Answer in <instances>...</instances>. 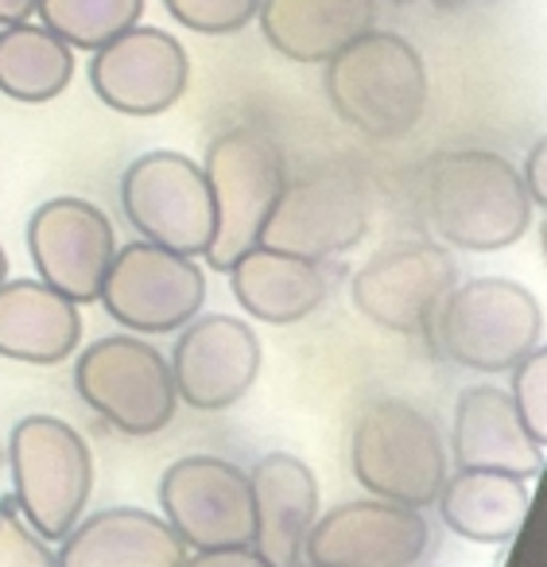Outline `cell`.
Masks as SVG:
<instances>
[{
    "label": "cell",
    "mask_w": 547,
    "mask_h": 567,
    "mask_svg": "<svg viewBox=\"0 0 547 567\" xmlns=\"http://www.w3.org/2000/svg\"><path fill=\"white\" fill-rule=\"evenodd\" d=\"M322 90L338 121L369 141H400L427 113L431 79L412 40L369 28L322 63Z\"/></svg>",
    "instance_id": "6da1fadb"
},
{
    "label": "cell",
    "mask_w": 547,
    "mask_h": 567,
    "mask_svg": "<svg viewBox=\"0 0 547 567\" xmlns=\"http://www.w3.org/2000/svg\"><path fill=\"white\" fill-rule=\"evenodd\" d=\"M431 229L462 252H497L531 229L520 167L489 148L438 152L427 164Z\"/></svg>",
    "instance_id": "7a4b0ae2"
},
{
    "label": "cell",
    "mask_w": 547,
    "mask_h": 567,
    "mask_svg": "<svg viewBox=\"0 0 547 567\" xmlns=\"http://www.w3.org/2000/svg\"><path fill=\"white\" fill-rule=\"evenodd\" d=\"M427 339L446 362L497 378L544 350V303L520 280L477 276L454 284Z\"/></svg>",
    "instance_id": "3957f363"
},
{
    "label": "cell",
    "mask_w": 547,
    "mask_h": 567,
    "mask_svg": "<svg viewBox=\"0 0 547 567\" xmlns=\"http://www.w3.org/2000/svg\"><path fill=\"white\" fill-rule=\"evenodd\" d=\"M12 502L40 540L59 544L94 494V451L86 435L59 416H24L9 435Z\"/></svg>",
    "instance_id": "277c9868"
},
{
    "label": "cell",
    "mask_w": 547,
    "mask_h": 567,
    "mask_svg": "<svg viewBox=\"0 0 547 567\" xmlns=\"http://www.w3.org/2000/svg\"><path fill=\"white\" fill-rule=\"evenodd\" d=\"M350 466L369 497L431 509L451 474V451L427 412L384 396L353 424Z\"/></svg>",
    "instance_id": "5b68a950"
},
{
    "label": "cell",
    "mask_w": 547,
    "mask_h": 567,
    "mask_svg": "<svg viewBox=\"0 0 547 567\" xmlns=\"http://www.w3.org/2000/svg\"><path fill=\"white\" fill-rule=\"evenodd\" d=\"M203 175L210 183L214 210H218V229H214V241L203 260L226 272L241 252H249L260 241V229H265L276 198L288 187V167H283V152L272 136L252 125H237L210 141Z\"/></svg>",
    "instance_id": "8992f818"
},
{
    "label": "cell",
    "mask_w": 547,
    "mask_h": 567,
    "mask_svg": "<svg viewBox=\"0 0 547 567\" xmlns=\"http://www.w3.org/2000/svg\"><path fill=\"white\" fill-rule=\"evenodd\" d=\"M79 396L121 435H156L179 412L172 365L141 334H105L74 362Z\"/></svg>",
    "instance_id": "52a82bcc"
},
{
    "label": "cell",
    "mask_w": 547,
    "mask_h": 567,
    "mask_svg": "<svg viewBox=\"0 0 547 567\" xmlns=\"http://www.w3.org/2000/svg\"><path fill=\"white\" fill-rule=\"evenodd\" d=\"M121 210L141 241L164 245L183 257H206L218 229L203 164L172 148L136 156L121 175Z\"/></svg>",
    "instance_id": "ba28073f"
},
{
    "label": "cell",
    "mask_w": 547,
    "mask_h": 567,
    "mask_svg": "<svg viewBox=\"0 0 547 567\" xmlns=\"http://www.w3.org/2000/svg\"><path fill=\"white\" fill-rule=\"evenodd\" d=\"M458 284V260L427 237H407L376 249L353 272L350 300L365 323L389 334H431L438 308Z\"/></svg>",
    "instance_id": "9c48e42d"
},
{
    "label": "cell",
    "mask_w": 547,
    "mask_h": 567,
    "mask_svg": "<svg viewBox=\"0 0 547 567\" xmlns=\"http://www.w3.org/2000/svg\"><path fill=\"white\" fill-rule=\"evenodd\" d=\"M97 303L133 334H172L203 311L206 272L198 257L152 241H128L113 252Z\"/></svg>",
    "instance_id": "30bf717a"
},
{
    "label": "cell",
    "mask_w": 547,
    "mask_h": 567,
    "mask_svg": "<svg viewBox=\"0 0 547 567\" xmlns=\"http://www.w3.org/2000/svg\"><path fill=\"white\" fill-rule=\"evenodd\" d=\"M159 509L190 551L252 544L249 474L218 455H183L159 478Z\"/></svg>",
    "instance_id": "8fae6325"
},
{
    "label": "cell",
    "mask_w": 547,
    "mask_h": 567,
    "mask_svg": "<svg viewBox=\"0 0 547 567\" xmlns=\"http://www.w3.org/2000/svg\"><path fill=\"white\" fill-rule=\"evenodd\" d=\"M369 229V190L350 172H322L283 187L260 241L303 260H334L358 249Z\"/></svg>",
    "instance_id": "7c38bea8"
},
{
    "label": "cell",
    "mask_w": 547,
    "mask_h": 567,
    "mask_svg": "<svg viewBox=\"0 0 547 567\" xmlns=\"http://www.w3.org/2000/svg\"><path fill=\"white\" fill-rule=\"evenodd\" d=\"M28 252L48 288L82 303H97L110 260L117 252V229L110 214L90 198H48L28 218Z\"/></svg>",
    "instance_id": "4fadbf2b"
},
{
    "label": "cell",
    "mask_w": 547,
    "mask_h": 567,
    "mask_svg": "<svg viewBox=\"0 0 547 567\" xmlns=\"http://www.w3.org/2000/svg\"><path fill=\"white\" fill-rule=\"evenodd\" d=\"M190 86V55L172 32L133 24L90 51V90L121 117H159L175 110Z\"/></svg>",
    "instance_id": "5bb4252c"
},
{
    "label": "cell",
    "mask_w": 547,
    "mask_h": 567,
    "mask_svg": "<svg viewBox=\"0 0 547 567\" xmlns=\"http://www.w3.org/2000/svg\"><path fill=\"white\" fill-rule=\"evenodd\" d=\"M431 548L423 509L361 497L319 513L303 540L311 567H415Z\"/></svg>",
    "instance_id": "9a60e30c"
},
{
    "label": "cell",
    "mask_w": 547,
    "mask_h": 567,
    "mask_svg": "<svg viewBox=\"0 0 547 567\" xmlns=\"http://www.w3.org/2000/svg\"><path fill=\"white\" fill-rule=\"evenodd\" d=\"M175 396L195 412H226L245 401L260 373V339L237 316H195L179 327L167 358Z\"/></svg>",
    "instance_id": "2e32d148"
},
{
    "label": "cell",
    "mask_w": 547,
    "mask_h": 567,
    "mask_svg": "<svg viewBox=\"0 0 547 567\" xmlns=\"http://www.w3.org/2000/svg\"><path fill=\"white\" fill-rule=\"evenodd\" d=\"M252 548L272 567L303 564V540L319 517V478L291 451H268L249 471Z\"/></svg>",
    "instance_id": "e0dca14e"
},
{
    "label": "cell",
    "mask_w": 547,
    "mask_h": 567,
    "mask_svg": "<svg viewBox=\"0 0 547 567\" xmlns=\"http://www.w3.org/2000/svg\"><path fill=\"white\" fill-rule=\"evenodd\" d=\"M451 455L462 471H500L531 482L544 471V443L524 427L508 389L469 385L454 404Z\"/></svg>",
    "instance_id": "ac0fdd59"
},
{
    "label": "cell",
    "mask_w": 547,
    "mask_h": 567,
    "mask_svg": "<svg viewBox=\"0 0 547 567\" xmlns=\"http://www.w3.org/2000/svg\"><path fill=\"white\" fill-rule=\"evenodd\" d=\"M183 540L164 517L136 505L90 513L59 540L55 567H179Z\"/></svg>",
    "instance_id": "d6986e66"
},
{
    "label": "cell",
    "mask_w": 547,
    "mask_h": 567,
    "mask_svg": "<svg viewBox=\"0 0 547 567\" xmlns=\"http://www.w3.org/2000/svg\"><path fill=\"white\" fill-rule=\"evenodd\" d=\"M226 272L234 300L241 303L245 316L268 327L303 323L307 316H314L322 308L330 288L322 265L291 257V252L280 249H268V245H252Z\"/></svg>",
    "instance_id": "ffe728a7"
},
{
    "label": "cell",
    "mask_w": 547,
    "mask_h": 567,
    "mask_svg": "<svg viewBox=\"0 0 547 567\" xmlns=\"http://www.w3.org/2000/svg\"><path fill=\"white\" fill-rule=\"evenodd\" d=\"M257 24L276 55L311 66L376 28V0H260Z\"/></svg>",
    "instance_id": "44dd1931"
},
{
    "label": "cell",
    "mask_w": 547,
    "mask_h": 567,
    "mask_svg": "<svg viewBox=\"0 0 547 567\" xmlns=\"http://www.w3.org/2000/svg\"><path fill=\"white\" fill-rule=\"evenodd\" d=\"M82 311L43 280L0 284V358L28 365H59L79 354Z\"/></svg>",
    "instance_id": "7402d4cb"
},
{
    "label": "cell",
    "mask_w": 547,
    "mask_h": 567,
    "mask_svg": "<svg viewBox=\"0 0 547 567\" xmlns=\"http://www.w3.org/2000/svg\"><path fill=\"white\" fill-rule=\"evenodd\" d=\"M438 517L469 544H508L531 509V486L500 471H454L435 497Z\"/></svg>",
    "instance_id": "603a6c76"
},
{
    "label": "cell",
    "mask_w": 547,
    "mask_h": 567,
    "mask_svg": "<svg viewBox=\"0 0 547 567\" xmlns=\"http://www.w3.org/2000/svg\"><path fill=\"white\" fill-rule=\"evenodd\" d=\"M74 79V48L35 20L0 28V94L20 105L55 102Z\"/></svg>",
    "instance_id": "cb8c5ba5"
},
{
    "label": "cell",
    "mask_w": 547,
    "mask_h": 567,
    "mask_svg": "<svg viewBox=\"0 0 547 567\" xmlns=\"http://www.w3.org/2000/svg\"><path fill=\"white\" fill-rule=\"evenodd\" d=\"M35 17L66 48L97 51L133 24H141L144 0H40Z\"/></svg>",
    "instance_id": "d4e9b609"
},
{
    "label": "cell",
    "mask_w": 547,
    "mask_h": 567,
    "mask_svg": "<svg viewBox=\"0 0 547 567\" xmlns=\"http://www.w3.org/2000/svg\"><path fill=\"white\" fill-rule=\"evenodd\" d=\"M167 17L198 35H237L257 20L260 0H164Z\"/></svg>",
    "instance_id": "484cf974"
},
{
    "label": "cell",
    "mask_w": 547,
    "mask_h": 567,
    "mask_svg": "<svg viewBox=\"0 0 547 567\" xmlns=\"http://www.w3.org/2000/svg\"><path fill=\"white\" fill-rule=\"evenodd\" d=\"M508 373H513L508 396H513L524 427H528V435L536 443H547V354L536 350Z\"/></svg>",
    "instance_id": "4316f807"
},
{
    "label": "cell",
    "mask_w": 547,
    "mask_h": 567,
    "mask_svg": "<svg viewBox=\"0 0 547 567\" xmlns=\"http://www.w3.org/2000/svg\"><path fill=\"white\" fill-rule=\"evenodd\" d=\"M0 567H55L51 544L28 528L12 497L0 502Z\"/></svg>",
    "instance_id": "83f0119b"
},
{
    "label": "cell",
    "mask_w": 547,
    "mask_h": 567,
    "mask_svg": "<svg viewBox=\"0 0 547 567\" xmlns=\"http://www.w3.org/2000/svg\"><path fill=\"white\" fill-rule=\"evenodd\" d=\"M179 567H272L252 544H237V548H210V551H190Z\"/></svg>",
    "instance_id": "f1b7e54d"
},
{
    "label": "cell",
    "mask_w": 547,
    "mask_h": 567,
    "mask_svg": "<svg viewBox=\"0 0 547 567\" xmlns=\"http://www.w3.org/2000/svg\"><path fill=\"white\" fill-rule=\"evenodd\" d=\"M520 179H524V190H528L531 206H536V210H539V206L547 203V144H544V141L531 144L528 164H524Z\"/></svg>",
    "instance_id": "f546056e"
},
{
    "label": "cell",
    "mask_w": 547,
    "mask_h": 567,
    "mask_svg": "<svg viewBox=\"0 0 547 567\" xmlns=\"http://www.w3.org/2000/svg\"><path fill=\"white\" fill-rule=\"evenodd\" d=\"M35 9H40V0H0V28L35 20Z\"/></svg>",
    "instance_id": "4dcf8cb0"
},
{
    "label": "cell",
    "mask_w": 547,
    "mask_h": 567,
    "mask_svg": "<svg viewBox=\"0 0 547 567\" xmlns=\"http://www.w3.org/2000/svg\"><path fill=\"white\" fill-rule=\"evenodd\" d=\"M9 280V252H4V245H0V284Z\"/></svg>",
    "instance_id": "1f68e13d"
},
{
    "label": "cell",
    "mask_w": 547,
    "mask_h": 567,
    "mask_svg": "<svg viewBox=\"0 0 547 567\" xmlns=\"http://www.w3.org/2000/svg\"><path fill=\"white\" fill-rule=\"evenodd\" d=\"M296 567H311V564H296Z\"/></svg>",
    "instance_id": "d6a6232c"
}]
</instances>
